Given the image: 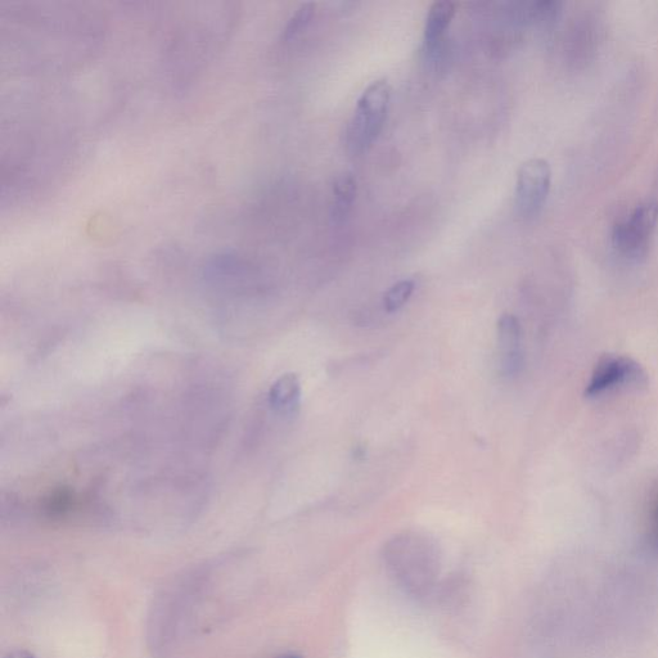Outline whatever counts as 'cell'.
I'll return each instance as SVG.
<instances>
[{
    "label": "cell",
    "instance_id": "obj_12",
    "mask_svg": "<svg viewBox=\"0 0 658 658\" xmlns=\"http://www.w3.org/2000/svg\"><path fill=\"white\" fill-rule=\"evenodd\" d=\"M413 291L414 282L409 281V279L395 283L385 295V308L387 312L394 313L403 308L408 303Z\"/></svg>",
    "mask_w": 658,
    "mask_h": 658
},
{
    "label": "cell",
    "instance_id": "obj_10",
    "mask_svg": "<svg viewBox=\"0 0 658 658\" xmlns=\"http://www.w3.org/2000/svg\"><path fill=\"white\" fill-rule=\"evenodd\" d=\"M569 53L572 62H585L594 48V35L592 27L585 21L576 22L571 27L569 39Z\"/></svg>",
    "mask_w": 658,
    "mask_h": 658
},
{
    "label": "cell",
    "instance_id": "obj_15",
    "mask_svg": "<svg viewBox=\"0 0 658 658\" xmlns=\"http://www.w3.org/2000/svg\"><path fill=\"white\" fill-rule=\"evenodd\" d=\"M3 658H36V657L33 655V653L17 650L7 653V655L4 656Z\"/></svg>",
    "mask_w": 658,
    "mask_h": 658
},
{
    "label": "cell",
    "instance_id": "obj_16",
    "mask_svg": "<svg viewBox=\"0 0 658 658\" xmlns=\"http://www.w3.org/2000/svg\"><path fill=\"white\" fill-rule=\"evenodd\" d=\"M274 658H303V656L297 655V653H285V655L277 656Z\"/></svg>",
    "mask_w": 658,
    "mask_h": 658
},
{
    "label": "cell",
    "instance_id": "obj_7",
    "mask_svg": "<svg viewBox=\"0 0 658 658\" xmlns=\"http://www.w3.org/2000/svg\"><path fill=\"white\" fill-rule=\"evenodd\" d=\"M301 386L294 373H287L273 383L269 391V404L281 416H292L300 407Z\"/></svg>",
    "mask_w": 658,
    "mask_h": 658
},
{
    "label": "cell",
    "instance_id": "obj_5",
    "mask_svg": "<svg viewBox=\"0 0 658 658\" xmlns=\"http://www.w3.org/2000/svg\"><path fill=\"white\" fill-rule=\"evenodd\" d=\"M552 170L543 159H531L517 174L515 206L518 216L531 219L542 211L551 191Z\"/></svg>",
    "mask_w": 658,
    "mask_h": 658
},
{
    "label": "cell",
    "instance_id": "obj_9",
    "mask_svg": "<svg viewBox=\"0 0 658 658\" xmlns=\"http://www.w3.org/2000/svg\"><path fill=\"white\" fill-rule=\"evenodd\" d=\"M356 192H358V186H356V179L353 174L342 173L333 180L331 215L335 222H344L347 215L350 214Z\"/></svg>",
    "mask_w": 658,
    "mask_h": 658
},
{
    "label": "cell",
    "instance_id": "obj_17",
    "mask_svg": "<svg viewBox=\"0 0 658 658\" xmlns=\"http://www.w3.org/2000/svg\"><path fill=\"white\" fill-rule=\"evenodd\" d=\"M652 543L658 551V533L652 534Z\"/></svg>",
    "mask_w": 658,
    "mask_h": 658
},
{
    "label": "cell",
    "instance_id": "obj_11",
    "mask_svg": "<svg viewBox=\"0 0 658 658\" xmlns=\"http://www.w3.org/2000/svg\"><path fill=\"white\" fill-rule=\"evenodd\" d=\"M78 507L79 498L74 491L58 489L43 499L40 509L49 518H62L69 516Z\"/></svg>",
    "mask_w": 658,
    "mask_h": 658
},
{
    "label": "cell",
    "instance_id": "obj_13",
    "mask_svg": "<svg viewBox=\"0 0 658 658\" xmlns=\"http://www.w3.org/2000/svg\"><path fill=\"white\" fill-rule=\"evenodd\" d=\"M315 13V4L306 3L303 4L294 16L291 17V20L288 21L285 30V40L290 42V40L295 39L296 36H299L301 33H304L306 27L309 26L310 22L313 20Z\"/></svg>",
    "mask_w": 658,
    "mask_h": 658
},
{
    "label": "cell",
    "instance_id": "obj_1",
    "mask_svg": "<svg viewBox=\"0 0 658 658\" xmlns=\"http://www.w3.org/2000/svg\"><path fill=\"white\" fill-rule=\"evenodd\" d=\"M383 560L392 579L414 597H425L436 587L441 572L434 540L413 531L395 535L383 548Z\"/></svg>",
    "mask_w": 658,
    "mask_h": 658
},
{
    "label": "cell",
    "instance_id": "obj_6",
    "mask_svg": "<svg viewBox=\"0 0 658 658\" xmlns=\"http://www.w3.org/2000/svg\"><path fill=\"white\" fill-rule=\"evenodd\" d=\"M500 371L504 376H516L524 365L521 351V326L515 315L504 314L498 322Z\"/></svg>",
    "mask_w": 658,
    "mask_h": 658
},
{
    "label": "cell",
    "instance_id": "obj_3",
    "mask_svg": "<svg viewBox=\"0 0 658 658\" xmlns=\"http://www.w3.org/2000/svg\"><path fill=\"white\" fill-rule=\"evenodd\" d=\"M648 386V374L641 364L629 356L605 354L598 359L585 389L587 398H597L606 391L625 387L643 390Z\"/></svg>",
    "mask_w": 658,
    "mask_h": 658
},
{
    "label": "cell",
    "instance_id": "obj_14",
    "mask_svg": "<svg viewBox=\"0 0 658 658\" xmlns=\"http://www.w3.org/2000/svg\"><path fill=\"white\" fill-rule=\"evenodd\" d=\"M652 534L658 533V495L653 500L651 509Z\"/></svg>",
    "mask_w": 658,
    "mask_h": 658
},
{
    "label": "cell",
    "instance_id": "obj_8",
    "mask_svg": "<svg viewBox=\"0 0 658 658\" xmlns=\"http://www.w3.org/2000/svg\"><path fill=\"white\" fill-rule=\"evenodd\" d=\"M455 13H457L455 3L437 2L432 4L425 26V45L428 52L434 53L436 49L440 48Z\"/></svg>",
    "mask_w": 658,
    "mask_h": 658
},
{
    "label": "cell",
    "instance_id": "obj_4",
    "mask_svg": "<svg viewBox=\"0 0 658 658\" xmlns=\"http://www.w3.org/2000/svg\"><path fill=\"white\" fill-rule=\"evenodd\" d=\"M657 223L658 202H643L615 225L612 232L615 249L625 258H642L650 246Z\"/></svg>",
    "mask_w": 658,
    "mask_h": 658
},
{
    "label": "cell",
    "instance_id": "obj_2",
    "mask_svg": "<svg viewBox=\"0 0 658 658\" xmlns=\"http://www.w3.org/2000/svg\"><path fill=\"white\" fill-rule=\"evenodd\" d=\"M389 81H374L364 90L346 130L347 151L353 156L363 155L377 141L385 125L391 101Z\"/></svg>",
    "mask_w": 658,
    "mask_h": 658
}]
</instances>
